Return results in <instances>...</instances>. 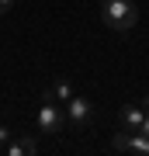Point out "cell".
I'll return each mask as SVG.
<instances>
[{
    "label": "cell",
    "mask_w": 149,
    "mask_h": 156,
    "mask_svg": "<svg viewBox=\"0 0 149 156\" xmlns=\"http://www.w3.org/2000/svg\"><path fill=\"white\" fill-rule=\"evenodd\" d=\"M139 104H142V108H146V115H149V97H142V101H139Z\"/></svg>",
    "instance_id": "cell-11"
},
{
    "label": "cell",
    "mask_w": 149,
    "mask_h": 156,
    "mask_svg": "<svg viewBox=\"0 0 149 156\" xmlns=\"http://www.w3.org/2000/svg\"><path fill=\"white\" fill-rule=\"evenodd\" d=\"M101 17L111 31H132L139 21V7L132 0H101Z\"/></svg>",
    "instance_id": "cell-1"
},
{
    "label": "cell",
    "mask_w": 149,
    "mask_h": 156,
    "mask_svg": "<svg viewBox=\"0 0 149 156\" xmlns=\"http://www.w3.org/2000/svg\"><path fill=\"white\" fill-rule=\"evenodd\" d=\"M62 128H66V111H62V108L55 104V97L45 90V94H42V104H38V132L59 135Z\"/></svg>",
    "instance_id": "cell-2"
},
{
    "label": "cell",
    "mask_w": 149,
    "mask_h": 156,
    "mask_svg": "<svg viewBox=\"0 0 149 156\" xmlns=\"http://www.w3.org/2000/svg\"><path fill=\"white\" fill-rule=\"evenodd\" d=\"M139 132H142V135H149V115L142 118V128H139Z\"/></svg>",
    "instance_id": "cell-10"
},
{
    "label": "cell",
    "mask_w": 149,
    "mask_h": 156,
    "mask_svg": "<svg viewBox=\"0 0 149 156\" xmlns=\"http://www.w3.org/2000/svg\"><path fill=\"white\" fill-rule=\"evenodd\" d=\"M11 135H14V132H11V128H7V125H0V149H4V146H7V142H11Z\"/></svg>",
    "instance_id": "cell-8"
},
{
    "label": "cell",
    "mask_w": 149,
    "mask_h": 156,
    "mask_svg": "<svg viewBox=\"0 0 149 156\" xmlns=\"http://www.w3.org/2000/svg\"><path fill=\"white\" fill-rule=\"evenodd\" d=\"M66 122L73 128H87L90 122H94V104H90L87 97H76V94H73L66 101Z\"/></svg>",
    "instance_id": "cell-3"
},
{
    "label": "cell",
    "mask_w": 149,
    "mask_h": 156,
    "mask_svg": "<svg viewBox=\"0 0 149 156\" xmlns=\"http://www.w3.org/2000/svg\"><path fill=\"white\" fill-rule=\"evenodd\" d=\"M49 94H52L55 101H62V104H66V101L76 94V90H73V80H66V76H62V80H55V83H52V90H49Z\"/></svg>",
    "instance_id": "cell-7"
},
{
    "label": "cell",
    "mask_w": 149,
    "mask_h": 156,
    "mask_svg": "<svg viewBox=\"0 0 149 156\" xmlns=\"http://www.w3.org/2000/svg\"><path fill=\"white\" fill-rule=\"evenodd\" d=\"M11 4H14V0H0V14H7V11H11Z\"/></svg>",
    "instance_id": "cell-9"
},
{
    "label": "cell",
    "mask_w": 149,
    "mask_h": 156,
    "mask_svg": "<svg viewBox=\"0 0 149 156\" xmlns=\"http://www.w3.org/2000/svg\"><path fill=\"white\" fill-rule=\"evenodd\" d=\"M4 153L7 156H35V153H38V142H35L31 135H21V139L11 135V142L4 146Z\"/></svg>",
    "instance_id": "cell-6"
},
{
    "label": "cell",
    "mask_w": 149,
    "mask_h": 156,
    "mask_svg": "<svg viewBox=\"0 0 149 156\" xmlns=\"http://www.w3.org/2000/svg\"><path fill=\"white\" fill-rule=\"evenodd\" d=\"M142 118H146L142 104H125L122 108V128L125 132H139V128H142Z\"/></svg>",
    "instance_id": "cell-5"
},
{
    "label": "cell",
    "mask_w": 149,
    "mask_h": 156,
    "mask_svg": "<svg viewBox=\"0 0 149 156\" xmlns=\"http://www.w3.org/2000/svg\"><path fill=\"white\" fill-rule=\"evenodd\" d=\"M111 146H115L118 153H139V156H149V135L142 132H118L115 139H111Z\"/></svg>",
    "instance_id": "cell-4"
}]
</instances>
